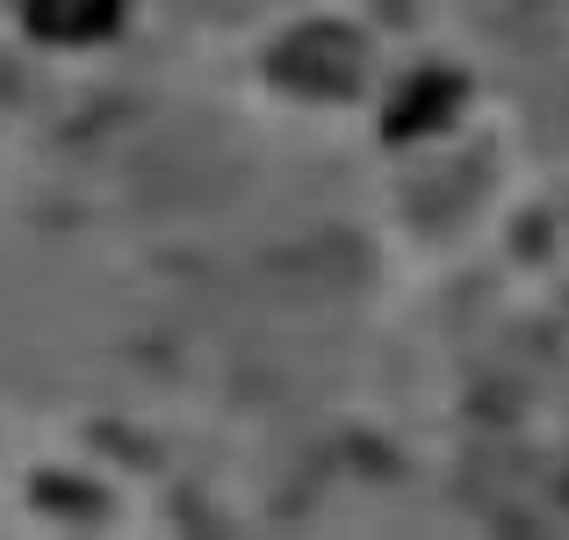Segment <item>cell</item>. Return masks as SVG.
<instances>
[{"label":"cell","instance_id":"1","mask_svg":"<svg viewBox=\"0 0 569 540\" xmlns=\"http://www.w3.org/2000/svg\"><path fill=\"white\" fill-rule=\"evenodd\" d=\"M116 22V0H29V29L58 43H87Z\"/></svg>","mask_w":569,"mask_h":540}]
</instances>
